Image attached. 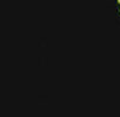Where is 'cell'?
<instances>
[{
    "label": "cell",
    "instance_id": "6da1fadb",
    "mask_svg": "<svg viewBox=\"0 0 120 117\" xmlns=\"http://www.w3.org/2000/svg\"><path fill=\"white\" fill-rule=\"evenodd\" d=\"M118 1H119V4H120V0H118Z\"/></svg>",
    "mask_w": 120,
    "mask_h": 117
}]
</instances>
